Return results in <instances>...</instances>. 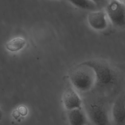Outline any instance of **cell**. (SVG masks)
<instances>
[{
    "label": "cell",
    "mask_w": 125,
    "mask_h": 125,
    "mask_svg": "<svg viewBox=\"0 0 125 125\" xmlns=\"http://www.w3.org/2000/svg\"><path fill=\"white\" fill-rule=\"evenodd\" d=\"M92 70L96 82V85L107 87L114 85L117 80L116 72L106 62L93 60L83 62Z\"/></svg>",
    "instance_id": "6da1fadb"
},
{
    "label": "cell",
    "mask_w": 125,
    "mask_h": 125,
    "mask_svg": "<svg viewBox=\"0 0 125 125\" xmlns=\"http://www.w3.org/2000/svg\"><path fill=\"white\" fill-rule=\"evenodd\" d=\"M69 79L73 87L78 92H88L96 85L92 70L83 63L79 64L71 72Z\"/></svg>",
    "instance_id": "7a4b0ae2"
},
{
    "label": "cell",
    "mask_w": 125,
    "mask_h": 125,
    "mask_svg": "<svg viewBox=\"0 0 125 125\" xmlns=\"http://www.w3.org/2000/svg\"><path fill=\"white\" fill-rule=\"evenodd\" d=\"M107 18L114 26L125 27V3L118 0H109L104 10Z\"/></svg>",
    "instance_id": "3957f363"
},
{
    "label": "cell",
    "mask_w": 125,
    "mask_h": 125,
    "mask_svg": "<svg viewBox=\"0 0 125 125\" xmlns=\"http://www.w3.org/2000/svg\"><path fill=\"white\" fill-rule=\"evenodd\" d=\"M86 111L89 120L94 125H108L109 117L105 107L97 103L91 104Z\"/></svg>",
    "instance_id": "277c9868"
},
{
    "label": "cell",
    "mask_w": 125,
    "mask_h": 125,
    "mask_svg": "<svg viewBox=\"0 0 125 125\" xmlns=\"http://www.w3.org/2000/svg\"><path fill=\"white\" fill-rule=\"evenodd\" d=\"M113 125H125V96H119L113 102L110 111Z\"/></svg>",
    "instance_id": "5b68a950"
},
{
    "label": "cell",
    "mask_w": 125,
    "mask_h": 125,
    "mask_svg": "<svg viewBox=\"0 0 125 125\" xmlns=\"http://www.w3.org/2000/svg\"><path fill=\"white\" fill-rule=\"evenodd\" d=\"M108 20L105 11L102 9L90 11L87 17L88 25L97 31H104L107 28Z\"/></svg>",
    "instance_id": "8992f818"
},
{
    "label": "cell",
    "mask_w": 125,
    "mask_h": 125,
    "mask_svg": "<svg viewBox=\"0 0 125 125\" xmlns=\"http://www.w3.org/2000/svg\"><path fill=\"white\" fill-rule=\"evenodd\" d=\"M62 103L67 111L79 108L83 106V101L78 91L73 87L66 90L62 95Z\"/></svg>",
    "instance_id": "52a82bcc"
},
{
    "label": "cell",
    "mask_w": 125,
    "mask_h": 125,
    "mask_svg": "<svg viewBox=\"0 0 125 125\" xmlns=\"http://www.w3.org/2000/svg\"><path fill=\"white\" fill-rule=\"evenodd\" d=\"M67 118L69 125H87L89 121L83 107L67 111Z\"/></svg>",
    "instance_id": "ba28073f"
},
{
    "label": "cell",
    "mask_w": 125,
    "mask_h": 125,
    "mask_svg": "<svg viewBox=\"0 0 125 125\" xmlns=\"http://www.w3.org/2000/svg\"><path fill=\"white\" fill-rule=\"evenodd\" d=\"M74 6L85 10L92 11L100 9L99 6L91 0H68Z\"/></svg>",
    "instance_id": "9c48e42d"
},
{
    "label": "cell",
    "mask_w": 125,
    "mask_h": 125,
    "mask_svg": "<svg viewBox=\"0 0 125 125\" xmlns=\"http://www.w3.org/2000/svg\"><path fill=\"white\" fill-rule=\"evenodd\" d=\"M26 44V41L21 38H15L6 44V49L11 52L18 51L22 49Z\"/></svg>",
    "instance_id": "30bf717a"
},
{
    "label": "cell",
    "mask_w": 125,
    "mask_h": 125,
    "mask_svg": "<svg viewBox=\"0 0 125 125\" xmlns=\"http://www.w3.org/2000/svg\"><path fill=\"white\" fill-rule=\"evenodd\" d=\"M94 2L101 9L103 7H105L109 0H91Z\"/></svg>",
    "instance_id": "8fae6325"
},
{
    "label": "cell",
    "mask_w": 125,
    "mask_h": 125,
    "mask_svg": "<svg viewBox=\"0 0 125 125\" xmlns=\"http://www.w3.org/2000/svg\"><path fill=\"white\" fill-rule=\"evenodd\" d=\"M2 117H3V112L1 109L0 108V122L1 120Z\"/></svg>",
    "instance_id": "7c38bea8"
},
{
    "label": "cell",
    "mask_w": 125,
    "mask_h": 125,
    "mask_svg": "<svg viewBox=\"0 0 125 125\" xmlns=\"http://www.w3.org/2000/svg\"><path fill=\"white\" fill-rule=\"evenodd\" d=\"M119 0V1H121V2H124V3H125V0Z\"/></svg>",
    "instance_id": "4fadbf2b"
}]
</instances>
